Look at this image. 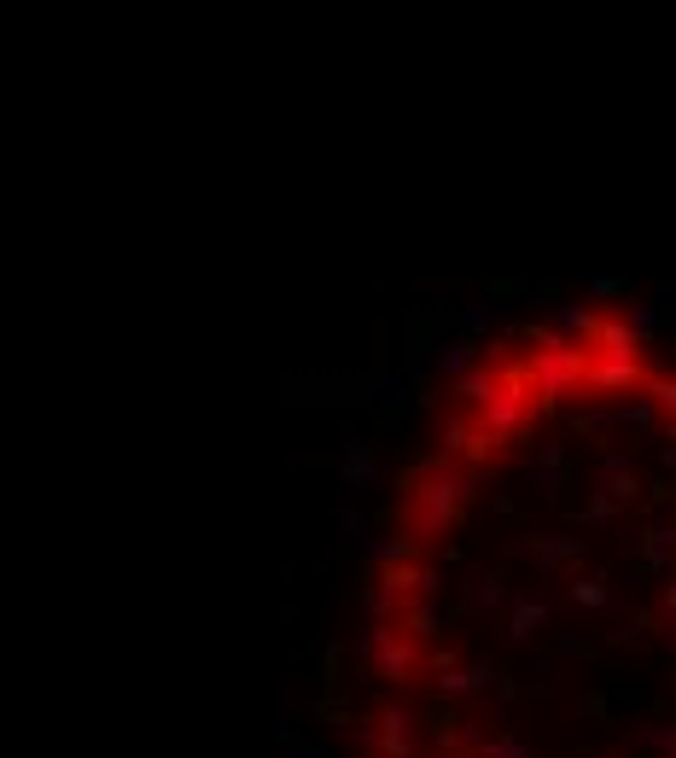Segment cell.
Wrapping results in <instances>:
<instances>
[{
  "instance_id": "obj_1",
  "label": "cell",
  "mask_w": 676,
  "mask_h": 758,
  "mask_svg": "<svg viewBox=\"0 0 676 758\" xmlns=\"http://www.w3.org/2000/svg\"><path fill=\"white\" fill-rule=\"evenodd\" d=\"M345 758H676V345L618 298L479 333L385 479Z\"/></svg>"
}]
</instances>
